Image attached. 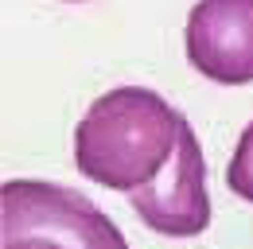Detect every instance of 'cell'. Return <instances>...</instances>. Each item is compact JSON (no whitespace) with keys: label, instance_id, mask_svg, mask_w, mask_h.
I'll list each match as a JSON object with an SVG mask.
<instances>
[{"label":"cell","instance_id":"7a4b0ae2","mask_svg":"<svg viewBox=\"0 0 253 249\" xmlns=\"http://www.w3.org/2000/svg\"><path fill=\"white\" fill-rule=\"evenodd\" d=\"M0 249H128V242L86 195L43 179H8L0 187Z\"/></svg>","mask_w":253,"mask_h":249},{"label":"cell","instance_id":"5b68a950","mask_svg":"<svg viewBox=\"0 0 253 249\" xmlns=\"http://www.w3.org/2000/svg\"><path fill=\"white\" fill-rule=\"evenodd\" d=\"M230 191L238 195V199H246L253 203V121L246 124V132H242V140H238V148H234V160H230Z\"/></svg>","mask_w":253,"mask_h":249},{"label":"cell","instance_id":"8992f818","mask_svg":"<svg viewBox=\"0 0 253 249\" xmlns=\"http://www.w3.org/2000/svg\"><path fill=\"white\" fill-rule=\"evenodd\" d=\"M70 4H78V0H70Z\"/></svg>","mask_w":253,"mask_h":249},{"label":"cell","instance_id":"3957f363","mask_svg":"<svg viewBox=\"0 0 253 249\" xmlns=\"http://www.w3.org/2000/svg\"><path fill=\"white\" fill-rule=\"evenodd\" d=\"M128 195H132V210L140 214V222L164 238H195L207 230V222H211L207 160H203L199 136L187 121L179 128V144L171 160L164 164V171L152 183L136 187Z\"/></svg>","mask_w":253,"mask_h":249},{"label":"cell","instance_id":"277c9868","mask_svg":"<svg viewBox=\"0 0 253 249\" xmlns=\"http://www.w3.org/2000/svg\"><path fill=\"white\" fill-rule=\"evenodd\" d=\"M187 59L211 82H253V0H199L187 16Z\"/></svg>","mask_w":253,"mask_h":249},{"label":"cell","instance_id":"6da1fadb","mask_svg":"<svg viewBox=\"0 0 253 249\" xmlns=\"http://www.w3.org/2000/svg\"><path fill=\"white\" fill-rule=\"evenodd\" d=\"M183 117L144 86L101 93L74 128V164L109 191L152 183L179 144Z\"/></svg>","mask_w":253,"mask_h":249}]
</instances>
